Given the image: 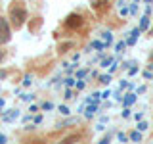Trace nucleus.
<instances>
[{"label":"nucleus","instance_id":"nucleus-1","mask_svg":"<svg viewBox=\"0 0 153 144\" xmlns=\"http://www.w3.org/2000/svg\"><path fill=\"white\" fill-rule=\"evenodd\" d=\"M10 19H12V25L13 27H23V23H25L27 19V10L23 4H16V6H12L10 10Z\"/></svg>","mask_w":153,"mask_h":144},{"label":"nucleus","instance_id":"nucleus-2","mask_svg":"<svg viewBox=\"0 0 153 144\" xmlns=\"http://www.w3.org/2000/svg\"><path fill=\"white\" fill-rule=\"evenodd\" d=\"M12 38V29H10L8 19L0 17V44H6V42Z\"/></svg>","mask_w":153,"mask_h":144},{"label":"nucleus","instance_id":"nucleus-3","mask_svg":"<svg viewBox=\"0 0 153 144\" xmlns=\"http://www.w3.org/2000/svg\"><path fill=\"white\" fill-rule=\"evenodd\" d=\"M82 25V16L80 14H69L65 19V27H69V29H76V27H80Z\"/></svg>","mask_w":153,"mask_h":144},{"label":"nucleus","instance_id":"nucleus-4","mask_svg":"<svg viewBox=\"0 0 153 144\" xmlns=\"http://www.w3.org/2000/svg\"><path fill=\"white\" fill-rule=\"evenodd\" d=\"M142 35V29L138 27V29H134V31L130 33V37L128 38H124V40H126V46H132V44H136V40H138V37Z\"/></svg>","mask_w":153,"mask_h":144},{"label":"nucleus","instance_id":"nucleus-5","mask_svg":"<svg viewBox=\"0 0 153 144\" xmlns=\"http://www.w3.org/2000/svg\"><path fill=\"white\" fill-rule=\"evenodd\" d=\"M17 117H19V110H10L8 113H4V115H2V119H4L6 123L13 121V119H17Z\"/></svg>","mask_w":153,"mask_h":144},{"label":"nucleus","instance_id":"nucleus-6","mask_svg":"<svg viewBox=\"0 0 153 144\" xmlns=\"http://www.w3.org/2000/svg\"><path fill=\"white\" fill-rule=\"evenodd\" d=\"M149 23H151L149 14H146V16H142V17H140V29H142V33H146L147 29H149Z\"/></svg>","mask_w":153,"mask_h":144},{"label":"nucleus","instance_id":"nucleus-7","mask_svg":"<svg viewBox=\"0 0 153 144\" xmlns=\"http://www.w3.org/2000/svg\"><path fill=\"white\" fill-rule=\"evenodd\" d=\"M107 4H109V0H90V6L94 10H103V8H107Z\"/></svg>","mask_w":153,"mask_h":144},{"label":"nucleus","instance_id":"nucleus-8","mask_svg":"<svg viewBox=\"0 0 153 144\" xmlns=\"http://www.w3.org/2000/svg\"><path fill=\"white\" fill-rule=\"evenodd\" d=\"M96 113H98V102H92L88 106V110L84 112V115H86V117H94Z\"/></svg>","mask_w":153,"mask_h":144},{"label":"nucleus","instance_id":"nucleus-9","mask_svg":"<svg viewBox=\"0 0 153 144\" xmlns=\"http://www.w3.org/2000/svg\"><path fill=\"white\" fill-rule=\"evenodd\" d=\"M90 48H92V50H98V52H102L103 48H107V44H105V42H100V40H92V44H90Z\"/></svg>","mask_w":153,"mask_h":144},{"label":"nucleus","instance_id":"nucleus-10","mask_svg":"<svg viewBox=\"0 0 153 144\" xmlns=\"http://www.w3.org/2000/svg\"><path fill=\"white\" fill-rule=\"evenodd\" d=\"M102 37H103V42H105L107 46L113 42V33H111V31H103V33H102Z\"/></svg>","mask_w":153,"mask_h":144},{"label":"nucleus","instance_id":"nucleus-11","mask_svg":"<svg viewBox=\"0 0 153 144\" xmlns=\"http://www.w3.org/2000/svg\"><path fill=\"white\" fill-rule=\"evenodd\" d=\"M123 102H124V106H132L134 102H136V94H126V96H124V98H123Z\"/></svg>","mask_w":153,"mask_h":144},{"label":"nucleus","instance_id":"nucleus-12","mask_svg":"<svg viewBox=\"0 0 153 144\" xmlns=\"http://www.w3.org/2000/svg\"><path fill=\"white\" fill-rule=\"evenodd\" d=\"M130 140L140 142V140H142V131H134V133H130Z\"/></svg>","mask_w":153,"mask_h":144},{"label":"nucleus","instance_id":"nucleus-13","mask_svg":"<svg viewBox=\"0 0 153 144\" xmlns=\"http://www.w3.org/2000/svg\"><path fill=\"white\" fill-rule=\"evenodd\" d=\"M100 81H102L103 85H109V83H111V73H105V75H102V77H100Z\"/></svg>","mask_w":153,"mask_h":144},{"label":"nucleus","instance_id":"nucleus-14","mask_svg":"<svg viewBox=\"0 0 153 144\" xmlns=\"http://www.w3.org/2000/svg\"><path fill=\"white\" fill-rule=\"evenodd\" d=\"M147 127H149V125H147V121H143V119H140V123H138V131H147Z\"/></svg>","mask_w":153,"mask_h":144},{"label":"nucleus","instance_id":"nucleus-15","mask_svg":"<svg viewBox=\"0 0 153 144\" xmlns=\"http://www.w3.org/2000/svg\"><path fill=\"white\" fill-rule=\"evenodd\" d=\"M124 46H126V40H123V42H119L117 46H115V52H117V54H121V52L124 50Z\"/></svg>","mask_w":153,"mask_h":144},{"label":"nucleus","instance_id":"nucleus-16","mask_svg":"<svg viewBox=\"0 0 153 144\" xmlns=\"http://www.w3.org/2000/svg\"><path fill=\"white\" fill-rule=\"evenodd\" d=\"M128 138H130L128 134H124V133H117V140H119V142H126Z\"/></svg>","mask_w":153,"mask_h":144},{"label":"nucleus","instance_id":"nucleus-17","mask_svg":"<svg viewBox=\"0 0 153 144\" xmlns=\"http://www.w3.org/2000/svg\"><path fill=\"white\" fill-rule=\"evenodd\" d=\"M40 123H42V115L40 113L33 115V125H40Z\"/></svg>","mask_w":153,"mask_h":144},{"label":"nucleus","instance_id":"nucleus-18","mask_svg":"<svg viewBox=\"0 0 153 144\" xmlns=\"http://www.w3.org/2000/svg\"><path fill=\"white\" fill-rule=\"evenodd\" d=\"M57 110H59V113H61V115H69V113H71V110L67 108V106H59Z\"/></svg>","mask_w":153,"mask_h":144},{"label":"nucleus","instance_id":"nucleus-19","mask_svg":"<svg viewBox=\"0 0 153 144\" xmlns=\"http://www.w3.org/2000/svg\"><path fill=\"white\" fill-rule=\"evenodd\" d=\"M138 4H140L138 0H132V4H130V14H136V12H138Z\"/></svg>","mask_w":153,"mask_h":144},{"label":"nucleus","instance_id":"nucleus-20","mask_svg":"<svg viewBox=\"0 0 153 144\" xmlns=\"http://www.w3.org/2000/svg\"><path fill=\"white\" fill-rule=\"evenodd\" d=\"M33 98H35V94H31V92L21 96V100H23V102H33Z\"/></svg>","mask_w":153,"mask_h":144},{"label":"nucleus","instance_id":"nucleus-21","mask_svg":"<svg viewBox=\"0 0 153 144\" xmlns=\"http://www.w3.org/2000/svg\"><path fill=\"white\" fill-rule=\"evenodd\" d=\"M113 62H115V58H105V60L102 62V65H103V67H109V65L113 64Z\"/></svg>","mask_w":153,"mask_h":144},{"label":"nucleus","instance_id":"nucleus-22","mask_svg":"<svg viewBox=\"0 0 153 144\" xmlns=\"http://www.w3.org/2000/svg\"><path fill=\"white\" fill-rule=\"evenodd\" d=\"M86 75H88V69H79L76 71V77H79V79H84Z\"/></svg>","mask_w":153,"mask_h":144},{"label":"nucleus","instance_id":"nucleus-23","mask_svg":"<svg viewBox=\"0 0 153 144\" xmlns=\"http://www.w3.org/2000/svg\"><path fill=\"white\" fill-rule=\"evenodd\" d=\"M121 115H123L124 119H128V117H130V115H132V112H130V110H128V106H124V112H123Z\"/></svg>","mask_w":153,"mask_h":144},{"label":"nucleus","instance_id":"nucleus-24","mask_svg":"<svg viewBox=\"0 0 153 144\" xmlns=\"http://www.w3.org/2000/svg\"><path fill=\"white\" fill-rule=\"evenodd\" d=\"M71 123H75V119H69V121H61V123H57V129H63L65 125H71Z\"/></svg>","mask_w":153,"mask_h":144},{"label":"nucleus","instance_id":"nucleus-25","mask_svg":"<svg viewBox=\"0 0 153 144\" xmlns=\"http://www.w3.org/2000/svg\"><path fill=\"white\" fill-rule=\"evenodd\" d=\"M31 83H33V75H25V79H23V85L29 86Z\"/></svg>","mask_w":153,"mask_h":144},{"label":"nucleus","instance_id":"nucleus-26","mask_svg":"<svg viewBox=\"0 0 153 144\" xmlns=\"http://www.w3.org/2000/svg\"><path fill=\"white\" fill-rule=\"evenodd\" d=\"M63 83H65V86H73V85H76V83H75V79H71V77H67Z\"/></svg>","mask_w":153,"mask_h":144},{"label":"nucleus","instance_id":"nucleus-27","mask_svg":"<svg viewBox=\"0 0 153 144\" xmlns=\"http://www.w3.org/2000/svg\"><path fill=\"white\" fill-rule=\"evenodd\" d=\"M40 108H42V110H54V104H52V102H44Z\"/></svg>","mask_w":153,"mask_h":144},{"label":"nucleus","instance_id":"nucleus-28","mask_svg":"<svg viewBox=\"0 0 153 144\" xmlns=\"http://www.w3.org/2000/svg\"><path fill=\"white\" fill-rule=\"evenodd\" d=\"M109 140H111V133H109V134H105V136L102 138V140H100V144H107Z\"/></svg>","mask_w":153,"mask_h":144},{"label":"nucleus","instance_id":"nucleus-29","mask_svg":"<svg viewBox=\"0 0 153 144\" xmlns=\"http://www.w3.org/2000/svg\"><path fill=\"white\" fill-rule=\"evenodd\" d=\"M84 86H86V83H84V79H79V83H76V88H79V90H82Z\"/></svg>","mask_w":153,"mask_h":144},{"label":"nucleus","instance_id":"nucleus-30","mask_svg":"<svg viewBox=\"0 0 153 144\" xmlns=\"http://www.w3.org/2000/svg\"><path fill=\"white\" fill-rule=\"evenodd\" d=\"M136 73H138V67L132 64V67H130V69H128V75H136Z\"/></svg>","mask_w":153,"mask_h":144},{"label":"nucleus","instance_id":"nucleus-31","mask_svg":"<svg viewBox=\"0 0 153 144\" xmlns=\"http://www.w3.org/2000/svg\"><path fill=\"white\" fill-rule=\"evenodd\" d=\"M29 112H31V113H36V112H38V106H36V104H31V108H29Z\"/></svg>","mask_w":153,"mask_h":144},{"label":"nucleus","instance_id":"nucleus-32","mask_svg":"<svg viewBox=\"0 0 153 144\" xmlns=\"http://www.w3.org/2000/svg\"><path fill=\"white\" fill-rule=\"evenodd\" d=\"M143 77H146V79H153V73L151 71H143Z\"/></svg>","mask_w":153,"mask_h":144},{"label":"nucleus","instance_id":"nucleus-33","mask_svg":"<svg viewBox=\"0 0 153 144\" xmlns=\"http://www.w3.org/2000/svg\"><path fill=\"white\" fill-rule=\"evenodd\" d=\"M75 71V64H71V65H67V73H73Z\"/></svg>","mask_w":153,"mask_h":144},{"label":"nucleus","instance_id":"nucleus-34","mask_svg":"<svg viewBox=\"0 0 153 144\" xmlns=\"http://www.w3.org/2000/svg\"><path fill=\"white\" fill-rule=\"evenodd\" d=\"M136 92H138V94H142V92H146V86H143V85H142V86H138V88H136Z\"/></svg>","mask_w":153,"mask_h":144},{"label":"nucleus","instance_id":"nucleus-35","mask_svg":"<svg viewBox=\"0 0 153 144\" xmlns=\"http://www.w3.org/2000/svg\"><path fill=\"white\" fill-rule=\"evenodd\" d=\"M6 140H8V138H6V134H2V133H0V144H4Z\"/></svg>","mask_w":153,"mask_h":144},{"label":"nucleus","instance_id":"nucleus-36","mask_svg":"<svg viewBox=\"0 0 153 144\" xmlns=\"http://www.w3.org/2000/svg\"><path fill=\"white\" fill-rule=\"evenodd\" d=\"M134 117H136L138 121H140V119H143V113H140V112H138V113H134Z\"/></svg>","mask_w":153,"mask_h":144},{"label":"nucleus","instance_id":"nucleus-37","mask_svg":"<svg viewBox=\"0 0 153 144\" xmlns=\"http://www.w3.org/2000/svg\"><path fill=\"white\" fill-rule=\"evenodd\" d=\"M65 98L69 100V98H73V94H71V90H65Z\"/></svg>","mask_w":153,"mask_h":144},{"label":"nucleus","instance_id":"nucleus-38","mask_svg":"<svg viewBox=\"0 0 153 144\" xmlns=\"http://www.w3.org/2000/svg\"><path fill=\"white\" fill-rule=\"evenodd\" d=\"M96 129H98V131H103V129H105V125H103V123H100V125H96Z\"/></svg>","mask_w":153,"mask_h":144},{"label":"nucleus","instance_id":"nucleus-39","mask_svg":"<svg viewBox=\"0 0 153 144\" xmlns=\"http://www.w3.org/2000/svg\"><path fill=\"white\" fill-rule=\"evenodd\" d=\"M109 94H111V92H109V90H105V92L102 94V98H103V100H105V98H109Z\"/></svg>","mask_w":153,"mask_h":144},{"label":"nucleus","instance_id":"nucleus-40","mask_svg":"<svg viewBox=\"0 0 153 144\" xmlns=\"http://www.w3.org/2000/svg\"><path fill=\"white\" fill-rule=\"evenodd\" d=\"M2 77H6V71H0V79H2Z\"/></svg>","mask_w":153,"mask_h":144},{"label":"nucleus","instance_id":"nucleus-41","mask_svg":"<svg viewBox=\"0 0 153 144\" xmlns=\"http://www.w3.org/2000/svg\"><path fill=\"white\" fill-rule=\"evenodd\" d=\"M4 104H6V102H4V98H0V108H2Z\"/></svg>","mask_w":153,"mask_h":144},{"label":"nucleus","instance_id":"nucleus-42","mask_svg":"<svg viewBox=\"0 0 153 144\" xmlns=\"http://www.w3.org/2000/svg\"><path fill=\"white\" fill-rule=\"evenodd\" d=\"M2 58H4V50H0V62H2Z\"/></svg>","mask_w":153,"mask_h":144},{"label":"nucleus","instance_id":"nucleus-43","mask_svg":"<svg viewBox=\"0 0 153 144\" xmlns=\"http://www.w3.org/2000/svg\"><path fill=\"white\" fill-rule=\"evenodd\" d=\"M151 58H153V54H151Z\"/></svg>","mask_w":153,"mask_h":144}]
</instances>
